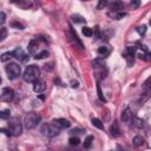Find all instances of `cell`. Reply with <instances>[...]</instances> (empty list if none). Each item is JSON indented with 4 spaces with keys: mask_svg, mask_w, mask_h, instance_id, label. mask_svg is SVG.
<instances>
[{
    "mask_svg": "<svg viewBox=\"0 0 151 151\" xmlns=\"http://www.w3.org/2000/svg\"><path fill=\"white\" fill-rule=\"evenodd\" d=\"M71 86H72L73 89H77V88L79 86V83H78V82H74V80H72V82H71Z\"/></svg>",
    "mask_w": 151,
    "mask_h": 151,
    "instance_id": "cell-38",
    "label": "cell"
},
{
    "mask_svg": "<svg viewBox=\"0 0 151 151\" xmlns=\"http://www.w3.org/2000/svg\"><path fill=\"white\" fill-rule=\"evenodd\" d=\"M40 68L37 65H30L25 68L24 74H23V79L26 83H34L36 80L40 79Z\"/></svg>",
    "mask_w": 151,
    "mask_h": 151,
    "instance_id": "cell-1",
    "label": "cell"
},
{
    "mask_svg": "<svg viewBox=\"0 0 151 151\" xmlns=\"http://www.w3.org/2000/svg\"><path fill=\"white\" fill-rule=\"evenodd\" d=\"M10 116H11V111L9 109L3 110L1 112H0V118L1 119H7V118H10Z\"/></svg>",
    "mask_w": 151,
    "mask_h": 151,
    "instance_id": "cell-26",
    "label": "cell"
},
{
    "mask_svg": "<svg viewBox=\"0 0 151 151\" xmlns=\"http://www.w3.org/2000/svg\"><path fill=\"white\" fill-rule=\"evenodd\" d=\"M46 57H48V52H47V51H41L40 53H37L34 58H36L37 60H40V59H44V58H46Z\"/></svg>",
    "mask_w": 151,
    "mask_h": 151,
    "instance_id": "cell-29",
    "label": "cell"
},
{
    "mask_svg": "<svg viewBox=\"0 0 151 151\" xmlns=\"http://www.w3.org/2000/svg\"><path fill=\"white\" fill-rule=\"evenodd\" d=\"M135 53H136V47L135 46H129L127 51H126V60H127V65L129 66H131L133 64Z\"/></svg>",
    "mask_w": 151,
    "mask_h": 151,
    "instance_id": "cell-10",
    "label": "cell"
},
{
    "mask_svg": "<svg viewBox=\"0 0 151 151\" xmlns=\"http://www.w3.org/2000/svg\"><path fill=\"white\" fill-rule=\"evenodd\" d=\"M13 58H17L18 60H20V61H26L27 60V58H28V56L24 52V50L23 48H20V47H18V48H16L13 52Z\"/></svg>",
    "mask_w": 151,
    "mask_h": 151,
    "instance_id": "cell-8",
    "label": "cell"
},
{
    "mask_svg": "<svg viewBox=\"0 0 151 151\" xmlns=\"http://www.w3.org/2000/svg\"><path fill=\"white\" fill-rule=\"evenodd\" d=\"M108 16H109L111 19L119 20V19H122L123 17H125L126 14H125L123 11H112V10H110V12L108 13Z\"/></svg>",
    "mask_w": 151,
    "mask_h": 151,
    "instance_id": "cell-11",
    "label": "cell"
},
{
    "mask_svg": "<svg viewBox=\"0 0 151 151\" xmlns=\"http://www.w3.org/2000/svg\"><path fill=\"white\" fill-rule=\"evenodd\" d=\"M123 9H124V4L122 1H113L112 3V6H111L112 11H122Z\"/></svg>",
    "mask_w": 151,
    "mask_h": 151,
    "instance_id": "cell-19",
    "label": "cell"
},
{
    "mask_svg": "<svg viewBox=\"0 0 151 151\" xmlns=\"http://www.w3.org/2000/svg\"><path fill=\"white\" fill-rule=\"evenodd\" d=\"M130 5H131L133 9H137V7H139V5H140V1H138V0H132V1L130 3Z\"/></svg>",
    "mask_w": 151,
    "mask_h": 151,
    "instance_id": "cell-35",
    "label": "cell"
},
{
    "mask_svg": "<svg viewBox=\"0 0 151 151\" xmlns=\"http://www.w3.org/2000/svg\"><path fill=\"white\" fill-rule=\"evenodd\" d=\"M14 97V91L11 88H4L1 90V100L3 102H11Z\"/></svg>",
    "mask_w": 151,
    "mask_h": 151,
    "instance_id": "cell-7",
    "label": "cell"
},
{
    "mask_svg": "<svg viewBox=\"0 0 151 151\" xmlns=\"http://www.w3.org/2000/svg\"><path fill=\"white\" fill-rule=\"evenodd\" d=\"M45 89H46V83L43 79H38V80H36L33 83V90H34V92L41 93L43 91H45Z\"/></svg>",
    "mask_w": 151,
    "mask_h": 151,
    "instance_id": "cell-9",
    "label": "cell"
},
{
    "mask_svg": "<svg viewBox=\"0 0 151 151\" xmlns=\"http://www.w3.org/2000/svg\"><path fill=\"white\" fill-rule=\"evenodd\" d=\"M150 90H151V77H149L147 79H145V82H144L143 85H142V91H143V93L146 95Z\"/></svg>",
    "mask_w": 151,
    "mask_h": 151,
    "instance_id": "cell-14",
    "label": "cell"
},
{
    "mask_svg": "<svg viewBox=\"0 0 151 151\" xmlns=\"http://www.w3.org/2000/svg\"><path fill=\"white\" fill-rule=\"evenodd\" d=\"M139 58H140V59H143V60H145V61H150V60H151V52H149V51H144L143 53H140V54H139Z\"/></svg>",
    "mask_w": 151,
    "mask_h": 151,
    "instance_id": "cell-21",
    "label": "cell"
},
{
    "mask_svg": "<svg viewBox=\"0 0 151 151\" xmlns=\"http://www.w3.org/2000/svg\"><path fill=\"white\" fill-rule=\"evenodd\" d=\"M59 131L60 130L57 129L52 123L51 124H43V126L40 129V132L46 137H54L59 133Z\"/></svg>",
    "mask_w": 151,
    "mask_h": 151,
    "instance_id": "cell-5",
    "label": "cell"
},
{
    "mask_svg": "<svg viewBox=\"0 0 151 151\" xmlns=\"http://www.w3.org/2000/svg\"><path fill=\"white\" fill-rule=\"evenodd\" d=\"M92 142H93V137L92 136H88L85 138V142H84V147L85 149H89L92 145Z\"/></svg>",
    "mask_w": 151,
    "mask_h": 151,
    "instance_id": "cell-25",
    "label": "cell"
},
{
    "mask_svg": "<svg viewBox=\"0 0 151 151\" xmlns=\"http://www.w3.org/2000/svg\"><path fill=\"white\" fill-rule=\"evenodd\" d=\"M12 27H17L18 30H24V26L19 23H12Z\"/></svg>",
    "mask_w": 151,
    "mask_h": 151,
    "instance_id": "cell-37",
    "label": "cell"
},
{
    "mask_svg": "<svg viewBox=\"0 0 151 151\" xmlns=\"http://www.w3.org/2000/svg\"><path fill=\"white\" fill-rule=\"evenodd\" d=\"M105 6H108V1H106V0H100V1L98 3L97 9H98V10H102V9H104Z\"/></svg>",
    "mask_w": 151,
    "mask_h": 151,
    "instance_id": "cell-34",
    "label": "cell"
},
{
    "mask_svg": "<svg viewBox=\"0 0 151 151\" xmlns=\"http://www.w3.org/2000/svg\"><path fill=\"white\" fill-rule=\"evenodd\" d=\"M132 125L136 129H142L144 126V120L140 119V118H138V117H135L133 120H132Z\"/></svg>",
    "mask_w": 151,
    "mask_h": 151,
    "instance_id": "cell-17",
    "label": "cell"
},
{
    "mask_svg": "<svg viewBox=\"0 0 151 151\" xmlns=\"http://www.w3.org/2000/svg\"><path fill=\"white\" fill-rule=\"evenodd\" d=\"M110 133H111V136H113V137H119V136H120V130H119V127H118V125H117L116 123H113V124L110 126Z\"/></svg>",
    "mask_w": 151,
    "mask_h": 151,
    "instance_id": "cell-15",
    "label": "cell"
},
{
    "mask_svg": "<svg viewBox=\"0 0 151 151\" xmlns=\"http://www.w3.org/2000/svg\"><path fill=\"white\" fill-rule=\"evenodd\" d=\"M132 142H133V145H136V146H143L145 144V139L142 136H136Z\"/></svg>",
    "mask_w": 151,
    "mask_h": 151,
    "instance_id": "cell-18",
    "label": "cell"
},
{
    "mask_svg": "<svg viewBox=\"0 0 151 151\" xmlns=\"http://www.w3.org/2000/svg\"><path fill=\"white\" fill-rule=\"evenodd\" d=\"M68 143H70V145L76 146V145H78V144L80 143V140H79L78 137H71V138L68 139Z\"/></svg>",
    "mask_w": 151,
    "mask_h": 151,
    "instance_id": "cell-31",
    "label": "cell"
},
{
    "mask_svg": "<svg viewBox=\"0 0 151 151\" xmlns=\"http://www.w3.org/2000/svg\"><path fill=\"white\" fill-rule=\"evenodd\" d=\"M137 32L140 34V36H144L145 34V32H146V26H138L137 27Z\"/></svg>",
    "mask_w": 151,
    "mask_h": 151,
    "instance_id": "cell-33",
    "label": "cell"
},
{
    "mask_svg": "<svg viewBox=\"0 0 151 151\" xmlns=\"http://www.w3.org/2000/svg\"><path fill=\"white\" fill-rule=\"evenodd\" d=\"M92 125H93V126H96V127H97V129H99V130H103V129H104L103 123H102L98 118H93V119H92Z\"/></svg>",
    "mask_w": 151,
    "mask_h": 151,
    "instance_id": "cell-23",
    "label": "cell"
},
{
    "mask_svg": "<svg viewBox=\"0 0 151 151\" xmlns=\"http://www.w3.org/2000/svg\"><path fill=\"white\" fill-rule=\"evenodd\" d=\"M97 92H98V98H99V100L105 103V102H106V99H105V97H104V95H103V92H102V89H100L99 83L97 84Z\"/></svg>",
    "mask_w": 151,
    "mask_h": 151,
    "instance_id": "cell-27",
    "label": "cell"
},
{
    "mask_svg": "<svg viewBox=\"0 0 151 151\" xmlns=\"http://www.w3.org/2000/svg\"><path fill=\"white\" fill-rule=\"evenodd\" d=\"M11 58H13V53L12 52H6V53H4V54H1V61L3 63H6V61H9Z\"/></svg>",
    "mask_w": 151,
    "mask_h": 151,
    "instance_id": "cell-22",
    "label": "cell"
},
{
    "mask_svg": "<svg viewBox=\"0 0 151 151\" xmlns=\"http://www.w3.org/2000/svg\"><path fill=\"white\" fill-rule=\"evenodd\" d=\"M45 70H46V71H52V70H53L52 64H48V65L46 64V65H45Z\"/></svg>",
    "mask_w": 151,
    "mask_h": 151,
    "instance_id": "cell-39",
    "label": "cell"
},
{
    "mask_svg": "<svg viewBox=\"0 0 151 151\" xmlns=\"http://www.w3.org/2000/svg\"><path fill=\"white\" fill-rule=\"evenodd\" d=\"M83 34L85 37H92L93 36V31L91 27H83Z\"/></svg>",
    "mask_w": 151,
    "mask_h": 151,
    "instance_id": "cell-28",
    "label": "cell"
},
{
    "mask_svg": "<svg viewBox=\"0 0 151 151\" xmlns=\"http://www.w3.org/2000/svg\"><path fill=\"white\" fill-rule=\"evenodd\" d=\"M98 54H99V56H102V57H106V56H109V54H110V50H109V47H106V46H100V47L98 48Z\"/></svg>",
    "mask_w": 151,
    "mask_h": 151,
    "instance_id": "cell-20",
    "label": "cell"
},
{
    "mask_svg": "<svg viewBox=\"0 0 151 151\" xmlns=\"http://www.w3.org/2000/svg\"><path fill=\"white\" fill-rule=\"evenodd\" d=\"M5 71H6L9 79H11V80L19 78L20 74H21V67L17 63H9L5 67Z\"/></svg>",
    "mask_w": 151,
    "mask_h": 151,
    "instance_id": "cell-2",
    "label": "cell"
},
{
    "mask_svg": "<svg viewBox=\"0 0 151 151\" xmlns=\"http://www.w3.org/2000/svg\"><path fill=\"white\" fill-rule=\"evenodd\" d=\"M9 131L11 132V136H16L17 137V136H20L21 135L23 126H21L20 120L17 117H14V118H12L10 120V123H9Z\"/></svg>",
    "mask_w": 151,
    "mask_h": 151,
    "instance_id": "cell-4",
    "label": "cell"
},
{
    "mask_svg": "<svg viewBox=\"0 0 151 151\" xmlns=\"http://www.w3.org/2000/svg\"><path fill=\"white\" fill-rule=\"evenodd\" d=\"M5 20H6V16H5V13L4 12H0V24H4L5 23Z\"/></svg>",
    "mask_w": 151,
    "mask_h": 151,
    "instance_id": "cell-36",
    "label": "cell"
},
{
    "mask_svg": "<svg viewBox=\"0 0 151 151\" xmlns=\"http://www.w3.org/2000/svg\"><path fill=\"white\" fill-rule=\"evenodd\" d=\"M72 20L74 21V23H78V24H82V23H85V19L82 17V16H78V14H73L72 17Z\"/></svg>",
    "mask_w": 151,
    "mask_h": 151,
    "instance_id": "cell-24",
    "label": "cell"
},
{
    "mask_svg": "<svg viewBox=\"0 0 151 151\" xmlns=\"http://www.w3.org/2000/svg\"><path fill=\"white\" fill-rule=\"evenodd\" d=\"M120 118H122L123 122H129V120H131V118H132V111H131V109L126 108V109L122 112Z\"/></svg>",
    "mask_w": 151,
    "mask_h": 151,
    "instance_id": "cell-12",
    "label": "cell"
},
{
    "mask_svg": "<svg viewBox=\"0 0 151 151\" xmlns=\"http://www.w3.org/2000/svg\"><path fill=\"white\" fill-rule=\"evenodd\" d=\"M41 120V117L39 113L37 112H28L25 116V127L27 130H32L34 129Z\"/></svg>",
    "mask_w": 151,
    "mask_h": 151,
    "instance_id": "cell-3",
    "label": "cell"
},
{
    "mask_svg": "<svg viewBox=\"0 0 151 151\" xmlns=\"http://www.w3.org/2000/svg\"><path fill=\"white\" fill-rule=\"evenodd\" d=\"M150 25H151V20H150Z\"/></svg>",
    "mask_w": 151,
    "mask_h": 151,
    "instance_id": "cell-41",
    "label": "cell"
},
{
    "mask_svg": "<svg viewBox=\"0 0 151 151\" xmlns=\"http://www.w3.org/2000/svg\"><path fill=\"white\" fill-rule=\"evenodd\" d=\"M0 131L4 132V133H5V135H7V136H11V132H10V131H7V130H5V129H1Z\"/></svg>",
    "mask_w": 151,
    "mask_h": 151,
    "instance_id": "cell-40",
    "label": "cell"
},
{
    "mask_svg": "<svg viewBox=\"0 0 151 151\" xmlns=\"http://www.w3.org/2000/svg\"><path fill=\"white\" fill-rule=\"evenodd\" d=\"M37 48H38V41H37L36 39H32V40L30 41V44H28V47H27L28 53L34 54V53H36V51H37Z\"/></svg>",
    "mask_w": 151,
    "mask_h": 151,
    "instance_id": "cell-13",
    "label": "cell"
},
{
    "mask_svg": "<svg viewBox=\"0 0 151 151\" xmlns=\"http://www.w3.org/2000/svg\"><path fill=\"white\" fill-rule=\"evenodd\" d=\"M7 36V30L5 27H1V33H0V41H4Z\"/></svg>",
    "mask_w": 151,
    "mask_h": 151,
    "instance_id": "cell-32",
    "label": "cell"
},
{
    "mask_svg": "<svg viewBox=\"0 0 151 151\" xmlns=\"http://www.w3.org/2000/svg\"><path fill=\"white\" fill-rule=\"evenodd\" d=\"M52 124H53L57 129H59V130L68 129V127L71 126V123H70L67 119H65V118H57V119H53V120H52Z\"/></svg>",
    "mask_w": 151,
    "mask_h": 151,
    "instance_id": "cell-6",
    "label": "cell"
},
{
    "mask_svg": "<svg viewBox=\"0 0 151 151\" xmlns=\"http://www.w3.org/2000/svg\"><path fill=\"white\" fill-rule=\"evenodd\" d=\"M92 65H93V67H104V60H102V59H96V60H93L92 61Z\"/></svg>",
    "mask_w": 151,
    "mask_h": 151,
    "instance_id": "cell-30",
    "label": "cell"
},
{
    "mask_svg": "<svg viewBox=\"0 0 151 151\" xmlns=\"http://www.w3.org/2000/svg\"><path fill=\"white\" fill-rule=\"evenodd\" d=\"M17 6H19V7H21V9H24V10H28L30 7H32V3L31 1H28V0H23V1H17V3H14Z\"/></svg>",
    "mask_w": 151,
    "mask_h": 151,
    "instance_id": "cell-16",
    "label": "cell"
}]
</instances>
